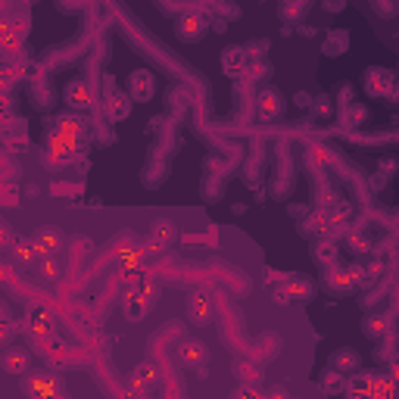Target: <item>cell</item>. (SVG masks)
I'll use <instances>...</instances> for the list:
<instances>
[{
  "label": "cell",
  "instance_id": "6da1fadb",
  "mask_svg": "<svg viewBox=\"0 0 399 399\" xmlns=\"http://www.w3.org/2000/svg\"><path fill=\"white\" fill-rule=\"evenodd\" d=\"M22 393L29 399H69L63 381L57 375H50V371H29V375H22Z\"/></svg>",
  "mask_w": 399,
  "mask_h": 399
},
{
  "label": "cell",
  "instance_id": "7a4b0ae2",
  "mask_svg": "<svg viewBox=\"0 0 399 399\" xmlns=\"http://www.w3.org/2000/svg\"><path fill=\"white\" fill-rule=\"evenodd\" d=\"M153 303H156V284L135 281L128 290H125L122 312H125V318H131V322H141V318L153 309Z\"/></svg>",
  "mask_w": 399,
  "mask_h": 399
},
{
  "label": "cell",
  "instance_id": "3957f363",
  "mask_svg": "<svg viewBox=\"0 0 399 399\" xmlns=\"http://www.w3.org/2000/svg\"><path fill=\"white\" fill-rule=\"evenodd\" d=\"M175 35H178V41H184V44H197V41H203L206 35H209V19L203 16V10H184L181 16L175 19Z\"/></svg>",
  "mask_w": 399,
  "mask_h": 399
},
{
  "label": "cell",
  "instance_id": "277c9868",
  "mask_svg": "<svg viewBox=\"0 0 399 399\" xmlns=\"http://www.w3.org/2000/svg\"><path fill=\"white\" fill-rule=\"evenodd\" d=\"M396 75L393 69H387V66H368L362 75V84H365V94L368 97H387V91L393 88Z\"/></svg>",
  "mask_w": 399,
  "mask_h": 399
},
{
  "label": "cell",
  "instance_id": "5b68a950",
  "mask_svg": "<svg viewBox=\"0 0 399 399\" xmlns=\"http://www.w3.org/2000/svg\"><path fill=\"white\" fill-rule=\"evenodd\" d=\"M212 318H216V306H212L209 294L194 290V294L188 296V322L197 324V328H209Z\"/></svg>",
  "mask_w": 399,
  "mask_h": 399
},
{
  "label": "cell",
  "instance_id": "8992f818",
  "mask_svg": "<svg viewBox=\"0 0 399 399\" xmlns=\"http://www.w3.org/2000/svg\"><path fill=\"white\" fill-rule=\"evenodd\" d=\"M359 284H356V271L349 269H343V265H334V269H328L324 271V290L328 294H334V296H347V294H352Z\"/></svg>",
  "mask_w": 399,
  "mask_h": 399
},
{
  "label": "cell",
  "instance_id": "52a82bcc",
  "mask_svg": "<svg viewBox=\"0 0 399 399\" xmlns=\"http://www.w3.org/2000/svg\"><path fill=\"white\" fill-rule=\"evenodd\" d=\"M63 100L72 106V112H88L91 106H94V94H91V88H88V82L84 78H72V82H66V88H63Z\"/></svg>",
  "mask_w": 399,
  "mask_h": 399
},
{
  "label": "cell",
  "instance_id": "ba28073f",
  "mask_svg": "<svg viewBox=\"0 0 399 399\" xmlns=\"http://www.w3.org/2000/svg\"><path fill=\"white\" fill-rule=\"evenodd\" d=\"M178 359H181L184 368H194V371H200V377H206V362H209V349H206V343L184 340L181 347H178Z\"/></svg>",
  "mask_w": 399,
  "mask_h": 399
},
{
  "label": "cell",
  "instance_id": "9c48e42d",
  "mask_svg": "<svg viewBox=\"0 0 399 399\" xmlns=\"http://www.w3.org/2000/svg\"><path fill=\"white\" fill-rule=\"evenodd\" d=\"M78 150H82V141H69V137L57 135V131L47 137V163H53V165H63V163H69V159H75Z\"/></svg>",
  "mask_w": 399,
  "mask_h": 399
},
{
  "label": "cell",
  "instance_id": "30bf717a",
  "mask_svg": "<svg viewBox=\"0 0 399 399\" xmlns=\"http://www.w3.org/2000/svg\"><path fill=\"white\" fill-rule=\"evenodd\" d=\"M256 106H259V119H262V122H275L284 112V94L278 88H265L262 94L256 97Z\"/></svg>",
  "mask_w": 399,
  "mask_h": 399
},
{
  "label": "cell",
  "instance_id": "8fae6325",
  "mask_svg": "<svg viewBox=\"0 0 399 399\" xmlns=\"http://www.w3.org/2000/svg\"><path fill=\"white\" fill-rule=\"evenodd\" d=\"M156 384H159V368H156L153 362H141V365H137V368L128 375V387L135 390V393H144V396H147L150 390L156 387Z\"/></svg>",
  "mask_w": 399,
  "mask_h": 399
},
{
  "label": "cell",
  "instance_id": "7c38bea8",
  "mask_svg": "<svg viewBox=\"0 0 399 399\" xmlns=\"http://www.w3.org/2000/svg\"><path fill=\"white\" fill-rule=\"evenodd\" d=\"M0 368H3L6 375H29L31 352L25 347H6L3 356H0Z\"/></svg>",
  "mask_w": 399,
  "mask_h": 399
},
{
  "label": "cell",
  "instance_id": "4fadbf2b",
  "mask_svg": "<svg viewBox=\"0 0 399 399\" xmlns=\"http://www.w3.org/2000/svg\"><path fill=\"white\" fill-rule=\"evenodd\" d=\"M147 243H125V247H119V253H116V262H119V269L125 271V275H131V271H137L144 265V259H147ZM153 253V250H150Z\"/></svg>",
  "mask_w": 399,
  "mask_h": 399
},
{
  "label": "cell",
  "instance_id": "5bb4252c",
  "mask_svg": "<svg viewBox=\"0 0 399 399\" xmlns=\"http://www.w3.org/2000/svg\"><path fill=\"white\" fill-rule=\"evenodd\" d=\"M175 237H178L175 222H169V218H159V222L150 225L147 247H150L153 253H156V250H165V247H172V243H175Z\"/></svg>",
  "mask_w": 399,
  "mask_h": 399
},
{
  "label": "cell",
  "instance_id": "9a60e30c",
  "mask_svg": "<svg viewBox=\"0 0 399 399\" xmlns=\"http://www.w3.org/2000/svg\"><path fill=\"white\" fill-rule=\"evenodd\" d=\"M331 371H337V375H343V377L356 375V371H362V356L349 347L334 349L331 352Z\"/></svg>",
  "mask_w": 399,
  "mask_h": 399
},
{
  "label": "cell",
  "instance_id": "2e32d148",
  "mask_svg": "<svg viewBox=\"0 0 399 399\" xmlns=\"http://www.w3.org/2000/svg\"><path fill=\"white\" fill-rule=\"evenodd\" d=\"M153 91H156V78H153L150 69H137L128 75V97L131 100H150Z\"/></svg>",
  "mask_w": 399,
  "mask_h": 399
},
{
  "label": "cell",
  "instance_id": "e0dca14e",
  "mask_svg": "<svg viewBox=\"0 0 399 399\" xmlns=\"http://www.w3.org/2000/svg\"><path fill=\"white\" fill-rule=\"evenodd\" d=\"M284 294H287V303H309L315 296V284L306 275H287L284 278Z\"/></svg>",
  "mask_w": 399,
  "mask_h": 399
},
{
  "label": "cell",
  "instance_id": "ac0fdd59",
  "mask_svg": "<svg viewBox=\"0 0 399 399\" xmlns=\"http://www.w3.org/2000/svg\"><path fill=\"white\" fill-rule=\"evenodd\" d=\"M31 243L38 247V253H41V256H53L57 250H63V231L53 228V225H44V228L35 231Z\"/></svg>",
  "mask_w": 399,
  "mask_h": 399
},
{
  "label": "cell",
  "instance_id": "d6986e66",
  "mask_svg": "<svg viewBox=\"0 0 399 399\" xmlns=\"http://www.w3.org/2000/svg\"><path fill=\"white\" fill-rule=\"evenodd\" d=\"M312 259L328 271L340 262V250H337V243L331 241V237H318V241H312Z\"/></svg>",
  "mask_w": 399,
  "mask_h": 399
},
{
  "label": "cell",
  "instance_id": "ffe728a7",
  "mask_svg": "<svg viewBox=\"0 0 399 399\" xmlns=\"http://www.w3.org/2000/svg\"><path fill=\"white\" fill-rule=\"evenodd\" d=\"M57 135L69 137V141H82L84 131H88V122H84V116H78V112H69V116H59L57 119Z\"/></svg>",
  "mask_w": 399,
  "mask_h": 399
},
{
  "label": "cell",
  "instance_id": "44dd1931",
  "mask_svg": "<svg viewBox=\"0 0 399 399\" xmlns=\"http://www.w3.org/2000/svg\"><path fill=\"white\" fill-rule=\"evenodd\" d=\"M29 331L35 337H50L53 334V315H50V309H44V306H35V309L29 312Z\"/></svg>",
  "mask_w": 399,
  "mask_h": 399
},
{
  "label": "cell",
  "instance_id": "7402d4cb",
  "mask_svg": "<svg viewBox=\"0 0 399 399\" xmlns=\"http://www.w3.org/2000/svg\"><path fill=\"white\" fill-rule=\"evenodd\" d=\"M349 50V31L347 29H331L324 35V44H322V53L324 57H343Z\"/></svg>",
  "mask_w": 399,
  "mask_h": 399
},
{
  "label": "cell",
  "instance_id": "603a6c76",
  "mask_svg": "<svg viewBox=\"0 0 399 399\" xmlns=\"http://www.w3.org/2000/svg\"><path fill=\"white\" fill-rule=\"evenodd\" d=\"M387 331H390V318L387 315H381V312H375V315H365L362 318V334L368 337V340H381V337H387Z\"/></svg>",
  "mask_w": 399,
  "mask_h": 399
},
{
  "label": "cell",
  "instance_id": "cb8c5ba5",
  "mask_svg": "<svg viewBox=\"0 0 399 399\" xmlns=\"http://www.w3.org/2000/svg\"><path fill=\"white\" fill-rule=\"evenodd\" d=\"M343 396H347V399H371V375H362V371L349 375Z\"/></svg>",
  "mask_w": 399,
  "mask_h": 399
},
{
  "label": "cell",
  "instance_id": "d4e9b609",
  "mask_svg": "<svg viewBox=\"0 0 399 399\" xmlns=\"http://www.w3.org/2000/svg\"><path fill=\"white\" fill-rule=\"evenodd\" d=\"M309 10H312L309 0H287V3H281V10H278V13H281V19L287 25H299Z\"/></svg>",
  "mask_w": 399,
  "mask_h": 399
},
{
  "label": "cell",
  "instance_id": "484cf974",
  "mask_svg": "<svg viewBox=\"0 0 399 399\" xmlns=\"http://www.w3.org/2000/svg\"><path fill=\"white\" fill-rule=\"evenodd\" d=\"M247 53H243V47H228L222 53V66L228 75H243V69H247Z\"/></svg>",
  "mask_w": 399,
  "mask_h": 399
},
{
  "label": "cell",
  "instance_id": "4316f807",
  "mask_svg": "<svg viewBox=\"0 0 399 399\" xmlns=\"http://www.w3.org/2000/svg\"><path fill=\"white\" fill-rule=\"evenodd\" d=\"M371 399H399L393 375H371Z\"/></svg>",
  "mask_w": 399,
  "mask_h": 399
},
{
  "label": "cell",
  "instance_id": "83f0119b",
  "mask_svg": "<svg viewBox=\"0 0 399 399\" xmlns=\"http://www.w3.org/2000/svg\"><path fill=\"white\" fill-rule=\"evenodd\" d=\"M106 112H110L112 122H125V119L131 116V97L125 94H112L106 100Z\"/></svg>",
  "mask_w": 399,
  "mask_h": 399
},
{
  "label": "cell",
  "instance_id": "f1b7e54d",
  "mask_svg": "<svg viewBox=\"0 0 399 399\" xmlns=\"http://www.w3.org/2000/svg\"><path fill=\"white\" fill-rule=\"evenodd\" d=\"M356 271V284L359 287H371L377 278L384 275V262H368V265H352Z\"/></svg>",
  "mask_w": 399,
  "mask_h": 399
},
{
  "label": "cell",
  "instance_id": "f546056e",
  "mask_svg": "<svg viewBox=\"0 0 399 399\" xmlns=\"http://www.w3.org/2000/svg\"><path fill=\"white\" fill-rule=\"evenodd\" d=\"M309 110H312V116H315L318 122H328V119H334L337 106H334V97L331 94H318V97H312Z\"/></svg>",
  "mask_w": 399,
  "mask_h": 399
},
{
  "label": "cell",
  "instance_id": "4dcf8cb0",
  "mask_svg": "<svg viewBox=\"0 0 399 399\" xmlns=\"http://www.w3.org/2000/svg\"><path fill=\"white\" fill-rule=\"evenodd\" d=\"M318 384H322V390L328 396H343V390H347V377L337 375V371H324V375L318 377Z\"/></svg>",
  "mask_w": 399,
  "mask_h": 399
},
{
  "label": "cell",
  "instance_id": "1f68e13d",
  "mask_svg": "<svg viewBox=\"0 0 399 399\" xmlns=\"http://www.w3.org/2000/svg\"><path fill=\"white\" fill-rule=\"evenodd\" d=\"M324 225H328V218H324V212H318V216L306 218V222L299 225V234H303V237H312V241H318V237H324Z\"/></svg>",
  "mask_w": 399,
  "mask_h": 399
},
{
  "label": "cell",
  "instance_id": "d6a6232c",
  "mask_svg": "<svg viewBox=\"0 0 399 399\" xmlns=\"http://www.w3.org/2000/svg\"><path fill=\"white\" fill-rule=\"evenodd\" d=\"M13 256L19 259V262L25 265H38V259H41V253L31 241H16V250H13Z\"/></svg>",
  "mask_w": 399,
  "mask_h": 399
},
{
  "label": "cell",
  "instance_id": "836d02e7",
  "mask_svg": "<svg viewBox=\"0 0 399 399\" xmlns=\"http://www.w3.org/2000/svg\"><path fill=\"white\" fill-rule=\"evenodd\" d=\"M234 375L241 377L243 384H259V381H262V368H259L256 362H237L234 365Z\"/></svg>",
  "mask_w": 399,
  "mask_h": 399
},
{
  "label": "cell",
  "instance_id": "e575fe53",
  "mask_svg": "<svg viewBox=\"0 0 399 399\" xmlns=\"http://www.w3.org/2000/svg\"><path fill=\"white\" fill-rule=\"evenodd\" d=\"M352 222V206L349 203H337L334 212H331L328 225H337V228H347V225Z\"/></svg>",
  "mask_w": 399,
  "mask_h": 399
},
{
  "label": "cell",
  "instance_id": "d590c367",
  "mask_svg": "<svg viewBox=\"0 0 399 399\" xmlns=\"http://www.w3.org/2000/svg\"><path fill=\"white\" fill-rule=\"evenodd\" d=\"M343 119H347V125H362L368 119V110H365V103H349L343 106Z\"/></svg>",
  "mask_w": 399,
  "mask_h": 399
},
{
  "label": "cell",
  "instance_id": "8d00e7d4",
  "mask_svg": "<svg viewBox=\"0 0 399 399\" xmlns=\"http://www.w3.org/2000/svg\"><path fill=\"white\" fill-rule=\"evenodd\" d=\"M59 271H63V269H59V265L53 262V256H41V259H38V275L50 278V281H57Z\"/></svg>",
  "mask_w": 399,
  "mask_h": 399
},
{
  "label": "cell",
  "instance_id": "74e56055",
  "mask_svg": "<svg viewBox=\"0 0 399 399\" xmlns=\"http://www.w3.org/2000/svg\"><path fill=\"white\" fill-rule=\"evenodd\" d=\"M212 13H218V16H225L222 22H228V19H241V6H234V3H216V6H209Z\"/></svg>",
  "mask_w": 399,
  "mask_h": 399
},
{
  "label": "cell",
  "instance_id": "f35d334b",
  "mask_svg": "<svg viewBox=\"0 0 399 399\" xmlns=\"http://www.w3.org/2000/svg\"><path fill=\"white\" fill-rule=\"evenodd\" d=\"M371 6H375V13L377 16H384V19H393L396 10H399V6L390 3V0H371Z\"/></svg>",
  "mask_w": 399,
  "mask_h": 399
},
{
  "label": "cell",
  "instance_id": "ab89813d",
  "mask_svg": "<svg viewBox=\"0 0 399 399\" xmlns=\"http://www.w3.org/2000/svg\"><path fill=\"white\" fill-rule=\"evenodd\" d=\"M13 334H16V324H13V318H0V347H6V343L13 340Z\"/></svg>",
  "mask_w": 399,
  "mask_h": 399
},
{
  "label": "cell",
  "instance_id": "60d3db41",
  "mask_svg": "<svg viewBox=\"0 0 399 399\" xmlns=\"http://www.w3.org/2000/svg\"><path fill=\"white\" fill-rule=\"evenodd\" d=\"M337 103H343V106L356 103V88H352V84H340V88H337Z\"/></svg>",
  "mask_w": 399,
  "mask_h": 399
},
{
  "label": "cell",
  "instance_id": "b9f144b4",
  "mask_svg": "<svg viewBox=\"0 0 399 399\" xmlns=\"http://www.w3.org/2000/svg\"><path fill=\"white\" fill-rule=\"evenodd\" d=\"M35 103H38V106H50V103H53V91H50L44 82L35 88Z\"/></svg>",
  "mask_w": 399,
  "mask_h": 399
},
{
  "label": "cell",
  "instance_id": "7bdbcfd3",
  "mask_svg": "<svg viewBox=\"0 0 399 399\" xmlns=\"http://www.w3.org/2000/svg\"><path fill=\"white\" fill-rule=\"evenodd\" d=\"M231 399H262V393H259L256 384H243V387L237 390V393L231 396Z\"/></svg>",
  "mask_w": 399,
  "mask_h": 399
},
{
  "label": "cell",
  "instance_id": "ee69618b",
  "mask_svg": "<svg viewBox=\"0 0 399 399\" xmlns=\"http://www.w3.org/2000/svg\"><path fill=\"white\" fill-rule=\"evenodd\" d=\"M349 250H352V253H368L371 243L365 241V237H359V234H349Z\"/></svg>",
  "mask_w": 399,
  "mask_h": 399
},
{
  "label": "cell",
  "instance_id": "f6af8a7d",
  "mask_svg": "<svg viewBox=\"0 0 399 399\" xmlns=\"http://www.w3.org/2000/svg\"><path fill=\"white\" fill-rule=\"evenodd\" d=\"M287 216L290 218H306V216H309V206H306V203H290L287 206Z\"/></svg>",
  "mask_w": 399,
  "mask_h": 399
},
{
  "label": "cell",
  "instance_id": "bcb514c9",
  "mask_svg": "<svg viewBox=\"0 0 399 399\" xmlns=\"http://www.w3.org/2000/svg\"><path fill=\"white\" fill-rule=\"evenodd\" d=\"M243 75H247V78H262L265 75V63H247Z\"/></svg>",
  "mask_w": 399,
  "mask_h": 399
},
{
  "label": "cell",
  "instance_id": "7dc6e473",
  "mask_svg": "<svg viewBox=\"0 0 399 399\" xmlns=\"http://www.w3.org/2000/svg\"><path fill=\"white\" fill-rule=\"evenodd\" d=\"M294 103H296V110H309L312 94H309V91H296V94H294Z\"/></svg>",
  "mask_w": 399,
  "mask_h": 399
},
{
  "label": "cell",
  "instance_id": "c3c4849f",
  "mask_svg": "<svg viewBox=\"0 0 399 399\" xmlns=\"http://www.w3.org/2000/svg\"><path fill=\"white\" fill-rule=\"evenodd\" d=\"M10 243H13V231H10V225L0 222V247H10Z\"/></svg>",
  "mask_w": 399,
  "mask_h": 399
},
{
  "label": "cell",
  "instance_id": "681fc988",
  "mask_svg": "<svg viewBox=\"0 0 399 399\" xmlns=\"http://www.w3.org/2000/svg\"><path fill=\"white\" fill-rule=\"evenodd\" d=\"M10 84H13V72L3 69V72H0V94H6V91H10Z\"/></svg>",
  "mask_w": 399,
  "mask_h": 399
},
{
  "label": "cell",
  "instance_id": "f907efd6",
  "mask_svg": "<svg viewBox=\"0 0 399 399\" xmlns=\"http://www.w3.org/2000/svg\"><path fill=\"white\" fill-rule=\"evenodd\" d=\"M159 128H163V119H153V122H147V137H150V135L156 137V135H159Z\"/></svg>",
  "mask_w": 399,
  "mask_h": 399
},
{
  "label": "cell",
  "instance_id": "816d5d0a",
  "mask_svg": "<svg viewBox=\"0 0 399 399\" xmlns=\"http://www.w3.org/2000/svg\"><path fill=\"white\" fill-rule=\"evenodd\" d=\"M343 6H347L343 0H328V3H324V10H328V13H340Z\"/></svg>",
  "mask_w": 399,
  "mask_h": 399
},
{
  "label": "cell",
  "instance_id": "f5cc1de1",
  "mask_svg": "<svg viewBox=\"0 0 399 399\" xmlns=\"http://www.w3.org/2000/svg\"><path fill=\"white\" fill-rule=\"evenodd\" d=\"M271 296H275V303L287 306V294H284V287H278V290H275V294H271Z\"/></svg>",
  "mask_w": 399,
  "mask_h": 399
},
{
  "label": "cell",
  "instance_id": "db71d44e",
  "mask_svg": "<svg viewBox=\"0 0 399 399\" xmlns=\"http://www.w3.org/2000/svg\"><path fill=\"white\" fill-rule=\"evenodd\" d=\"M262 399H287V393H284V390H271V393L262 396Z\"/></svg>",
  "mask_w": 399,
  "mask_h": 399
},
{
  "label": "cell",
  "instance_id": "11a10c76",
  "mask_svg": "<svg viewBox=\"0 0 399 399\" xmlns=\"http://www.w3.org/2000/svg\"><path fill=\"white\" fill-rule=\"evenodd\" d=\"M381 169H384V172H393V169H396V163H393V159H384Z\"/></svg>",
  "mask_w": 399,
  "mask_h": 399
},
{
  "label": "cell",
  "instance_id": "9f6ffc18",
  "mask_svg": "<svg viewBox=\"0 0 399 399\" xmlns=\"http://www.w3.org/2000/svg\"><path fill=\"white\" fill-rule=\"evenodd\" d=\"M231 212H234V216H243V212H247V206H243V203H234V206H231Z\"/></svg>",
  "mask_w": 399,
  "mask_h": 399
},
{
  "label": "cell",
  "instance_id": "6f0895ef",
  "mask_svg": "<svg viewBox=\"0 0 399 399\" xmlns=\"http://www.w3.org/2000/svg\"><path fill=\"white\" fill-rule=\"evenodd\" d=\"M169 399H188V396H184V393H178V396H169Z\"/></svg>",
  "mask_w": 399,
  "mask_h": 399
}]
</instances>
